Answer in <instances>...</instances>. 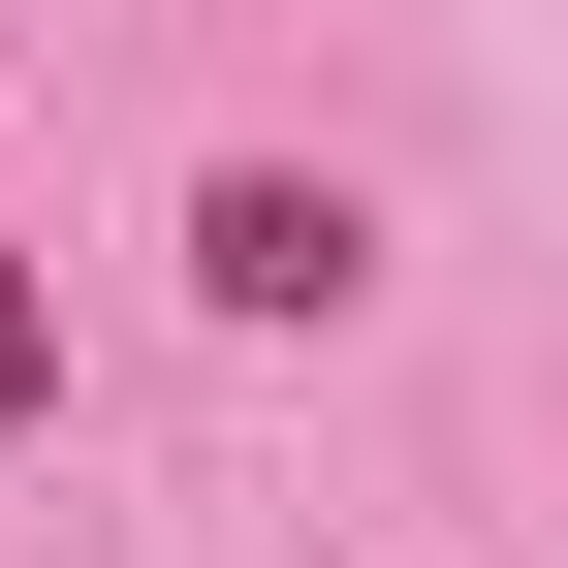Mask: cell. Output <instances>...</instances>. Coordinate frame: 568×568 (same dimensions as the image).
Masks as SVG:
<instances>
[{"mask_svg": "<svg viewBox=\"0 0 568 568\" xmlns=\"http://www.w3.org/2000/svg\"><path fill=\"white\" fill-rule=\"evenodd\" d=\"M0 410H63V316H32V253H0Z\"/></svg>", "mask_w": 568, "mask_h": 568, "instance_id": "cell-2", "label": "cell"}, {"mask_svg": "<svg viewBox=\"0 0 568 568\" xmlns=\"http://www.w3.org/2000/svg\"><path fill=\"white\" fill-rule=\"evenodd\" d=\"M190 284H222V316H347V284H379V222H347L316 159H222V190H190Z\"/></svg>", "mask_w": 568, "mask_h": 568, "instance_id": "cell-1", "label": "cell"}]
</instances>
